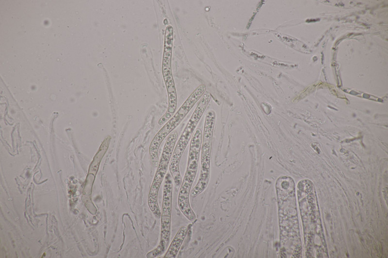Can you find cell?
<instances>
[{"instance_id":"1","label":"cell","mask_w":388,"mask_h":258,"mask_svg":"<svg viewBox=\"0 0 388 258\" xmlns=\"http://www.w3.org/2000/svg\"><path fill=\"white\" fill-rule=\"evenodd\" d=\"M202 135L201 129L197 128L191 139L187 169L178 197V204L180 211L191 221L195 219L196 215L190 206L189 197L198 169Z\"/></svg>"},{"instance_id":"2","label":"cell","mask_w":388,"mask_h":258,"mask_svg":"<svg viewBox=\"0 0 388 258\" xmlns=\"http://www.w3.org/2000/svg\"><path fill=\"white\" fill-rule=\"evenodd\" d=\"M211 97V94L209 91H205L203 94L200 102L192 114L174 149L169 166V169L177 188L181 184L182 182L179 170V163L181 158L210 100Z\"/></svg>"},{"instance_id":"3","label":"cell","mask_w":388,"mask_h":258,"mask_svg":"<svg viewBox=\"0 0 388 258\" xmlns=\"http://www.w3.org/2000/svg\"><path fill=\"white\" fill-rule=\"evenodd\" d=\"M206 90V87L204 84L199 85L155 135L149 147L150 160L154 166L158 165L159 150L163 140L179 125L195 104L202 96Z\"/></svg>"},{"instance_id":"4","label":"cell","mask_w":388,"mask_h":258,"mask_svg":"<svg viewBox=\"0 0 388 258\" xmlns=\"http://www.w3.org/2000/svg\"><path fill=\"white\" fill-rule=\"evenodd\" d=\"M178 137V133L176 130L172 132L168 136L148 194V207L155 217L158 219L161 216V211L158 203V193L167 174Z\"/></svg>"},{"instance_id":"5","label":"cell","mask_w":388,"mask_h":258,"mask_svg":"<svg viewBox=\"0 0 388 258\" xmlns=\"http://www.w3.org/2000/svg\"><path fill=\"white\" fill-rule=\"evenodd\" d=\"M162 75L168 94V106L165 114L158 121V124L160 125L172 117L176 112L177 106V92L172 71L162 72Z\"/></svg>"},{"instance_id":"6","label":"cell","mask_w":388,"mask_h":258,"mask_svg":"<svg viewBox=\"0 0 388 258\" xmlns=\"http://www.w3.org/2000/svg\"><path fill=\"white\" fill-rule=\"evenodd\" d=\"M211 150L201 149V167L199 180L191 193L192 197H195L207 187L210 178V160Z\"/></svg>"},{"instance_id":"7","label":"cell","mask_w":388,"mask_h":258,"mask_svg":"<svg viewBox=\"0 0 388 258\" xmlns=\"http://www.w3.org/2000/svg\"><path fill=\"white\" fill-rule=\"evenodd\" d=\"M171 216L169 215L161 216L160 242L156 248L147 254L146 258L158 257L167 249L171 235Z\"/></svg>"},{"instance_id":"8","label":"cell","mask_w":388,"mask_h":258,"mask_svg":"<svg viewBox=\"0 0 388 258\" xmlns=\"http://www.w3.org/2000/svg\"><path fill=\"white\" fill-rule=\"evenodd\" d=\"M174 30L171 25L166 27L164 33V49L162 69H171V57L173 41Z\"/></svg>"},{"instance_id":"9","label":"cell","mask_w":388,"mask_h":258,"mask_svg":"<svg viewBox=\"0 0 388 258\" xmlns=\"http://www.w3.org/2000/svg\"><path fill=\"white\" fill-rule=\"evenodd\" d=\"M188 228L185 226L181 227L173 238L164 258H175L176 257L180 247L187 235Z\"/></svg>"},{"instance_id":"10","label":"cell","mask_w":388,"mask_h":258,"mask_svg":"<svg viewBox=\"0 0 388 258\" xmlns=\"http://www.w3.org/2000/svg\"><path fill=\"white\" fill-rule=\"evenodd\" d=\"M216 115L214 111H209L206 117L202 143L212 144Z\"/></svg>"}]
</instances>
